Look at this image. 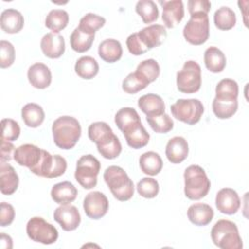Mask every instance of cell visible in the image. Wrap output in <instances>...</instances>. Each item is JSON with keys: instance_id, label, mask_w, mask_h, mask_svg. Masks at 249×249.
I'll use <instances>...</instances> for the list:
<instances>
[{"instance_id": "cell-32", "label": "cell", "mask_w": 249, "mask_h": 249, "mask_svg": "<svg viewBox=\"0 0 249 249\" xmlns=\"http://www.w3.org/2000/svg\"><path fill=\"white\" fill-rule=\"evenodd\" d=\"M115 123L122 132H124L133 125L141 123L136 110L131 107H124L115 115Z\"/></svg>"}, {"instance_id": "cell-29", "label": "cell", "mask_w": 249, "mask_h": 249, "mask_svg": "<svg viewBox=\"0 0 249 249\" xmlns=\"http://www.w3.org/2000/svg\"><path fill=\"white\" fill-rule=\"evenodd\" d=\"M162 160L160 156L153 151L143 153L139 159V165L143 173L155 176L162 169Z\"/></svg>"}, {"instance_id": "cell-19", "label": "cell", "mask_w": 249, "mask_h": 249, "mask_svg": "<svg viewBox=\"0 0 249 249\" xmlns=\"http://www.w3.org/2000/svg\"><path fill=\"white\" fill-rule=\"evenodd\" d=\"M188 154L189 145L184 137L174 136L168 140L165 147V156L171 163H181L187 159Z\"/></svg>"}, {"instance_id": "cell-25", "label": "cell", "mask_w": 249, "mask_h": 249, "mask_svg": "<svg viewBox=\"0 0 249 249\" xmlns=\"http://www.w3.org/2000/svg\"><path fill=\"white\" fill-rule=\"evenodd\" d=\"M138 107L146 116H158L165 112V104L162 98L155 93L142 95L138 99Z\"/></svg>"}, {"instance_id": "cell-33", "label": "cell", "mask_w": 249, "mask_h": 249, "mask_svg": "<svg viewBox=\"0 0 249 249\" xmlns=\"http://www.w3.org/2000/svg\"><path fill=\"white\" fill-rule=\"evenodd\" d=\"M98 71L99 65L91 56H82L75 63V72L82 79L90 80L98 74Z\"/></svg>"}, {"instance_id": "cell-26", "label": "cell", "mask_w": 249, "mask_h": 249, "mask_svg": "<svg viewBox=\"0 0 249 249\" xmlns=\"http://www.w3.org/2000/svg\"><path fill=\"white\" fill-rule=\"evenodd\" d=\"M123 133L127 145L132 149H141L145 147L150 140V134L145 129L142 123L133 125Z\"/></svg>"}, {"instance_id": "cell-15", "label": "cell", "mask_w": 249, "mask_h": 249, "mask_svg": "<svg viewBox=\"0 0 249 249\" xmlns=\"http://www.w3.org/2000/svg\"><path fill=\"white\" fill-rule=\"evenodd\" d=\"M136 34L142 45L148 51L160 46L167 36L165 27L160 24L148 25L136 32Z\"/></svg>"}, {"instance_id": "cell-41", "label": "cell", "mask_w": 249, "mask_h": 249, "mask_svg": "<svg viewBox=\"0 0 249 249\" xmlns=\"http://www.w3.org/2000/svg\"><path fill=\"white\" fill-rule=\"evenodd\" d=\"M150 83L144 80L138 73H129L123 81L122 89L124 92L129 94H134L142 89H144Z\"/></svg>"}, {"instance_id": "cell-46", "label": "cell", "mask_w": 249, "mask_h": 249, "mask_svg": "<svg viewBox=\"0 0 249 249\" xmlns=\"http://www.w3.org/2000/svg\"><path fill=\"white\" fill-rule=\"evenodd\" d=\"M211 8V3L207 0H189L188 10L191 17L205 16Z\"/></svg>"}, {"instance_id": "cell-39", "label": "cell", "mask_w": 249, "mask_h": 249, "mask_svg": "<svg viewBox=\"0 0 249 249\" xmlns=\"http://www.w3.org/2000/svg\"><path fill=\"white\" fill-rule=\"evenodd\" d=\"M106 22V19L96 14L89 13L86 14L79 22L78 27L85 33L95 34V32L101 28Z\"/></svg>"}, {"instance_id": "cell-9", "label": "cell", "mask_w": 249, "mask_h": 249, "mask_svg": "<svg viewBox=\"0 0 249 249\" xmlns=\"http://www.w3.org/2000/svg\"><path fill=\"white\" fill-rule=\"evenodd\" d=\"M67 168L66 160L60 155H51L48 151L42 150V158L39 163L30 171L45 178H56L64 174Z\"/></svg>"}, {"instance_id": "cell-34", "label": "cell", "mask_w": 249, "mask_h": 249, "mask_svg": "<svg viewBox=\"0 0 249 249\" xmlns=\"http://www.w3.org/2000/svg\"><path fill=\"white\" fill-rule=\"evenodd\" d=\"M69 21L68 13L61 9L52 10L46 17L45 25L53 33H58L64 29Z\"/></svg>"}, {"instance_id": "cell-28", "label": "cell", "mask_w": 249, "mask_h": 249, "mask_svg": "<svg viewBox=\"0 0 249 249\" xmlns=\"http://www.w3.org/2000/svg\"><path fill=\"white\" fill-rule=\"evenodd\" d=\"M203 58L205 67L212 73H220L226 67V55L217 47L207 48L204 52Z\"/></svg>"}, {"instance_id": "cell-36", "label": "cell", "mask_w": 249, "mask_h": 249, "mask_svg": "<svg viewBox=\"0 0 249 249\" xmlns=\"http://www.w3.org/2000/svg\"><path fill=\"white\" fill-rule=\"evenodd\" d=\"M214 23L220 30H230L236 23L235 13L231 8L223 6L214 13Z\"/></svg>"}, {"instance_id": "cell-47", "label": "cell", "mask_w": 249, "mask_h": 249, "mask_svg": "<svg viewBox=\"0 0 249 249\" xmlns=\"http://www.w3.org/2000/svg\"><path fill=\"white\" fill-rule=\"evenodd\" d=\"M126 47L128 52L133 55H141L148 52V50L142 45L137 37L136 33L130 34L126 39Z\"/></svg>"}, {"instance_id": "cell-8", "label": "cell", "mask_w": 249, "mask_h": 249, "mask_svg": "<svg viewBox=\"0 0 249 249\" xmlns=\"http://www.w3.org/2000/svg\"><path fill=\"white\" fill-rule=\"evenodd\" d=\"M170 111L175 119L192 125L199 122L204 112V107L198 99L182 98L170 106Z\"/></svg>"}, {"instance_id": "cell-4", "label": "cell", "mask_w": 249, "mask_h": 249, "mask_svg": "<svg viewBox=\"0 0 249 249\" xmlns=\"http://www.w3.org/2000/svg\"><path fill=\"white\" fill-rule=\"evenodd\" d=\"M184 181V193L189 199L198 200L204 197L210 190V180L205 170L197 164H192L185 169Z\"/></svg>"}, {"instance_id": "cell-21", "label": "cell", "mask_w": 249, "mask_h": 249, "mask_svg": "<svg viewBox=\"0 0 249 249\" xmlns=\"http://www.w3.org/2000/svg\"><path fill=\"white\" fill-rule=\"evenodd\" d=\"M18 175L15 168L6 163V161H1L0 163V190L3 195L11 196L13 195L18 187Z\"/></svg>"}, {"instance_id": "cell-2", "label": "cell", "mask_w": 249, "mask_h": 249, "mask_svg": "<svg viewBox=\"0 0 249 249\" xmlns=\"http://www.w3.org/2000/svg\"><path fill=\"white\" fill-rule=\"evenodd\" d=\"M54 144L63 150L72 149L81 137V124L71 116H61L54 120L52 126Z\"/></svg>"}, {"instance_id": "cell-6", "label": "cell", "mask_w": 249, "mask_h": 249, "mask_svg": "<svg viewBox=\"0 0 249 249\" xmlns=\"http://www.w3.org/2000/svg\"><path fill=\"white\" fill-rule=\"evenodd\" d=\"M100 171V162L92 155L82 156L76 164L75 179L84 189H92L97 184V175Z\"/></svg>"}, {"instance_id": "cell-12", "label": "cell", "mask_w": 249, "mask_h": 249, "mask_svg": "<svg viewBox=\"0 0 249 249\" xmlns=\"http://www.w3.org/2000/svg\"><path fill=\"white\" fill-rule=\"evenodd\" d=\"M83 207L86 215L89 218L98 220L106 215L109 209V201L103 193L94 191L89 193L85 196Z\"/></svg>"}, {"instance_id": "cell-13", "label": "cell", "mask_w": 249, "mask_h": 249, "mask_svg": "<svg viewBox=\"0 0 249 249\" xmlns=\"http://www.w3.org/2000/svg\"><path fill=\"white\" fill-rule=\"evenodd\" d=\"M53 219L66 231L76 230L81 223V215L78 208L71 204L58 206L53 212Z\"/></svg>"}, {"instance_id": "cell-43", "label": "cell", "mask_w": 249, "mask_h": 249, "mask_svg": "<svg viewBox=\"0 0 249 249\" xmlns=\"http://www.w3.org/2000/svg\"><path fill=\"white\" fill-rule=\"evenodd\" d=\"M136 190L141 196L145 198H154L159 194L160 186L156 179L151 177H144L137 183Z\"/></svg>"}, {"instance_id": "cell-14", "label": "cell", "mask_w": 249, "mask_h": 249, "mask_svg": "<svg viewBox=\"0 0 249 249\" xmlns=\"http://www.w3.org/2000/svg\"><path fill=\"white\" fill-rule=\"evenodd\" d=\"M215 204L221 213L232 215L235 214L240 207V198L233 189L223 188L216 195Z\"/></svg>"}, {"instance_id": "cell-31", "label": "cell", "mask_w": 249, "mask_h": 249, "mask_svg": "<svg viewBox=\"0 0 249 249\" xmlns=\"http://www.w3.org/2000/svg\"><path fill=\"white\" fill-rule=\"evenodd\" d=\"M215 93L217 100L236 101L238 96V85L232 79H223L217 84Z\"/></svg>"}, {"instance_id": "cell-40", "label": "cell", "mask_w": 249, "mask_h": 249, "mask_svg": "<svg viewBox=\"0 0 249 249\" xmlns=\"http://www.w3.org/2000/svg\"><path fill=\"white\" fill-rule=\"evenodd\" d=\"M238 101H221L213 99L212 110L214 115L219 119H230L237 111Z\"/></svg>"}, {"instance_id": "cell-44", "label": "cell", "mask_w": 249, "mask_h": 249, "mask_svg": "<svg viewBox=\"0 0 249 249\" xmlns=\"http://www.w3.org/2000/svg\"><path fill=\"white\" fill-rule=\"evenodd\" d=\"M2 126V136L1 139L7 141H14L17 140L20 134V127L19 124L13 119H3L1 121Z\"/></svg>"}, {"instance_id": "cell-30", "label": "cell", "mask_w": 249, "mask_h": 249, "mask_svg": "<svg viewBox=\"0 0 249 249\" xmlns=\"http://www.w3.org/2000/svg\"><path fill=\"white\" fill-rule=\"evenodd\" d=\"M21 118L28 127H38L45 120L43 108L36 103H27L21 109Z\"/></svg>"}, {"instance_id": "cell-10", "label": "cell", "mask_w": 249, "mask_h": 249, "mask_svg": "<svg viewBox=\"0 0 249 249\" xmlns=\"http://www.w3.org/2000/svg\"><path fill=\"white\" fill-rule=\"evenodd\" d=\"M26 233L31 240L45 245L53 244L58 238L56 228L41 217H33L27 222Z\"/></svg>"}, {"instance_id": "cell-27", "label": "cell", "mask_w": 249, "mask_h": 249, "mask_svg": "<svg viewBox=\"0 0 249 249\" xmlns=\"http://www.w3.org/2000/svg\"><path fill=\"white\" fill-rule=\"evenodd\" d=\"M99 57L108 63H113L121 59L123 48L121 43L116 39H106L98 46Z\"/></svg>"}, {"instance_id": "cell-45", "label": "cell", "mask_w": 249, "mask_h": 249, "mask_svg": "<svg viewBox=\"0 0 249 249\" xmlns=\"http://www.w3.org/2000/svg\"><path fill=\"white\" fill-rule=\"evenodd\" d=\"M15 48L9 41H0V66L1 68L10 67L15 61Z\"/></svg>"}, {"instance_id": "cell-3", "label": "cell", "mask_w": 249, "mask_h": 249, "mask_svg": "<svg viewBox=\"0 0 249 249\" xmlns=\"http://www.w3.org/2000/svg\"><path fill=\"white\" fill-rule=\"evenodd\" d=\"M104 181L115 198L120 201H126L134 195V186L127 173L120 166L111 165L103 174Z\"/></svg>"}, {"instance_id": "cell-38", "label": "cell", "mask_w": 249, "mask_h": 249, "mask_svg": "<svg viewBox=\"0 0 249 249\" xmlns=\"http://www.w3.org/2000/svg\"><path fill=\"white\" fill-rule=\"evenodd\" d=\"M135 72L138 73L147 82L152 83L159 78L160 68L159 63L155 59L149 58L141 61L138 64Z\"/></svg>"}, {"instance_id": "cell-48", "label": "cell", "mask_w": 249, "mask_h": 249, "mask_svg": "<svg viewBox=\"0 0 249 249\" xmlns=\"http://www.w3.org/2000/svg\"><path fill=\"white\" fill-rule=\"evenodd\" d=\"M15 218V209L12 204L7 202H1L0 210V226L6 227L13 223Z\"/></svg>"}, {"instance_id": "cell-18", "label": "cell", "mask_w": 249, "mask_h": 249, "mask_svg": "<svg viewBox=\"0 0 249 249\" xmlns=\"http://www.w3.org/2000/svg\"><path fill=\"white\" fill-rule=\"evenodd\" d=\"M43 53L49 58H58L65 51V41L62 35L50 32L43 36L40 43Z\"/></svg>"}, {"instance_id": "cell-35", "label": "cell", "mask_w": 249, "mask_h": 249, "mask_svg": "<svg viewBox=\"0 0 249 249\" xmlns=\"http://www.w3.org/2000/svg\"><path fill=\"white\" fill-rule=\"evenodd\" d=\"M93 40L94 34L85 33L79 27H76L70 35V46L77 53H85L90 49Z\"/></svg>"}, {"instance_id": "cell-24", "label": "cell", "mask_w": 249, "mask_h": 249, "mask_svg": "<svg viewBox=\"0 0 249 249\" xmlns=\"http://www.w3.org/2000/svg\"><path fill=\"white\" fill-rule=\"evenodd\" d=\"M0 24L3 31L9 34H15L22 29L24 18L18 10L6 9L1 14Z\"/></svg>"}, {"instance_id": "cell-42", "label": "cell", "mask_w": 249, "mask_h": 249, "mask_svg": "<svg viewBox=\"0 0 249 249\" xmlns=\"http://www.w3.org/2000/svg\"><path fill=\"white\" fill-rule=\"evenodd\" d=\"M146 120L150 127L157 133H167L174 125L172 119L165 113L158 116H147Z\"/></svg>"}, {"instance_id": "cell-23", "label": "cell", "mask_w": 249, "mask_h": 249, "mask_svg": "<svg viewBox=\"0 0 249 249\" xmlns=\"http://www.w3.org/2000/svg\"><path fill=\"white\" fill-rule=\"evenodd\" d=\"M187 216L196 226H207L214 217V211L210 205L197 202L188 208Z\"/></svg>"}, {"instance_id": "cell-5", "label": "cell", "mask_w": 249, "mask_h": 249, "mask_svg": "<svg viewBox=\"0 0 249 249\" xmlns=\"http://www.w3.org/2000/svg\"><path fill=\"white\" fill-rule=\"evenodd\" d=\"M211 239L221 249H241L243 247L237 226L226 219H221L214 224L211 230Z\"/></svg>"}, {"instance_id": "cell-22", "label": "cell", "mask_w": 249, "mask_h": 249, "mask_svg": "<svg viewBox=\"0 0 249 249\" xmlns=\"http://www.w3.org/2000/svg\"><path fill=\"white\" fill-rule=\"evenodd\" d=\"M78 195L76 187L69 181H63L53 186L51 196L53 200L60 205L73 202Z\"/></svg>"}, {"instance_id": "cell-20", "label": "cell", "mask_w": 249, "mask_h": 249, "mask_svg": "<svg viewBox=\"0 0 249 249\" xmlns=\"http://www.w3.org/2000/svg\"><path fill=\"white\" fill-rule=\"evenodd\" d=\"M27 78L31 86L39 89L48 88L52 83L51 70L42 62H36L28 68Z\"/></svg>"}, {"instance_id": "cell-50", "label": "cell", "mask_w": 249, "mask_h": 249, "mask_svg": "<svg viewBox=\"0 0 249 249\" xmlns=\"http://www.w3.org/2000/svg\"><path fill=\"white\" fill-rule=\"evenodd\" d=\"M0 244H1V248L10 249V248L13 247V240H12L10 235H7L6 233L1 232V234H0Z\"/></svg>"}, {"instance_id": "cell-1", "label": "cell", "mask_w": 249, "mask_h": 249, "mask_svg": "<svg viewBox=\"0 0 249 249\" xmlns=\"http://www.w3.org/2000/svg\"><path fill=\"white\" fill-rule=\"evenodd\" d=\"M89 138L96 144L98 153L107 160L116 159L122 152V144L105 122H95L88 128Z\"/></svg>"}, {"instance_id": "cell-11", "label": "cell", "mask_w": 249, "mask_h": 249, "mask_svg": "<svg viewBox=\"0 0 249 249\" xmlns=\"http://www.w3.org/2000/svg\"><path fill=\"white\" fill-rule=\"evenodd\" d=\"M183 36L192 45L199 46L204 44L209 38L208 16L191 17L183 29Z\"/></svg>"}, {"instance_id": "cell-16", "label": "cell", "mask_w": 249, "mask_h": 249, "mask_svg": "<svg viewBox=\"0 0 249 249\" xmlns=\"http://www.w3.org/2000/svg\"><path fill=\"white\" fill-rule=\"evenodd\" d=\"M42 150L33 144H23L16 148L14 160L21 166L28 167L29 170L34 168L42 158Z\"/></svg>"}, {"instance_id": "cell-7", "label": "cell", "mask_w": 249, "mask_h": 249, "mask_svg": "<svg viewBox=\"0 0 249 249\" xmlns=\"http://www.w3.org/2000/svg\"><path fill=\"white\" fill-rule=\"evenodd\" d=\"M176 85L183 93H195L201 86V68L195 60H188L176 76Z\"/></svg>"}, {"instance_id": "cell-37", "label": "cell", "mask_w": 249, "mask_h": 249, "mask_svg": "<svg viewBox=\"0 0 249 249\" xmlns=\"http://www.w3.org/2000/svg\"><path fill=\"white\" fill-rule=\"evenodd\" d=\"M136 13L141 17L144 23H152L159 18V9L152 0H140L135 6Z\"/></svg>"}, {"instance_id": "cell-17", "label": "cell", "mask_w": 249, "mask_h": 249, "mask_svg": "<svg viewBox=\"0 0 249 249\" xmlns=\"http://www.w3.org/2000/svg\"><path fill=\"white\" fill-rule=\"evenodd\" d=\"M162 7V21L167 28H173L184 18V5L181 0L159 1Z\"/></svg>"}, {"instance_id": "cell-49", "label": "cell", "mask_w": 249, "mask_h": 249, "mask_svg": "<svg viewBox=\"0 0 249 249\" xmlns=\"http://www.w3.org/2000/svg\"><path fill=\"white\" fill-rule=\"evenodd\" d=\"M15 146L13 145V143H11L10 141L1 139V161H9L11 160L14 157V153H15Z\"/></svg>"}]
</instances>
